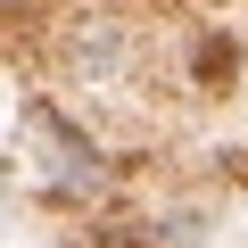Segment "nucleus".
Masks as SVG:
<instances>
[]
</instances>
